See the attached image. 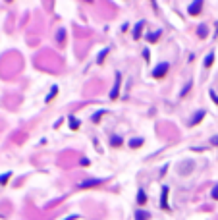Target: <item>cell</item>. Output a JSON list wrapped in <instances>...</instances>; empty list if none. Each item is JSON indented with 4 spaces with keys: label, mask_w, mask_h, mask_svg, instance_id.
Wrapping results in <instances>:
<instances>
[{
    "label": "cell",
    "mask_w": 218,
    "mask_h": 220,
    "mask_svg": "<svg viewBox=\"0 0 218 220\" xmlns=\"http://www.w3.org/2000/svg\"><path fill=\"white\" fill-rule=\"evenodd\" d=\"M158 37H160V31L149 33V35H147V41H149V43H154V41H156V39H158Z\"/></svg>",
    "instance_id": "13"
},
{
    "label": "cell",
    "mask_w": 218,
    "mask_h": 220,
    "mask_svg": "<svg viewBox=\"0 0 218 220\" xmlns=\"http://www.w3.org/2000/svg\"><path fill=\"white\" fill-rule=\"evenodd\" d=\"M160 205H162V209H168V187L166 185L162 187V199H160Z\"/></svg>",
    "instance_id": "6"
},
{
    "label": "cell",
    "mask_w": 218,
    "mask_h": 220,
    "mask_svg": "<svg viewBox=\"0 0 218 220\" xmlns=\"http://www.w3.org/2000/svg\"><path fill=\"white\" fill-rule=\"evenodd\" d=\"M189 87H191V81H187V85L183 87V91H181V97H185L187 93H189Z\"/></svg>",
    "instance_id": "19"
},
{
    "label": "cell",
    "mask_w": 218,
    "mask_h": 220,
    "mask_svg": "<svg viewBox=\"0 0 218 220\" xmlns=\"http://www.w3.org/2000/svg\"><path fill=\"white\" fill-rule=\"evenodd\" d=\"M212 62H214V54L210 52V54H207V58H205V68H210Z\"/></svg>",
    "instance_id": "12"
},
{
    "label": "cell",
    "mask_w": 218,
    "mask_h": 220,
    "mask_svg": "<svg viewBox=\"0 0 218 220\" xmlns=\"http://www.w3.org/2000/svg\"><path fill=\"white\" fill-rule=\"evenodd\" d=\"M210 143H212V145H218V135H214V137L210 139Z\"/></svg>",
    "instance_id": "24"
},
{
    "label": "cell",
    "mask_w": 218,
    "mask_h": 220,
    "mask_svg": "<svg viewBox=\"0 0 218 220\" xmlns=\"http://www.w3.org/2000/svg\"><path fill=\"white\" fill-rule=\"evenodd\" d=\"M70 128H71V129H77V128H79V122L74 118V116H70Z\"/></svg>",
    "instance_id": "15"
},
{
    "label": "cell",
    "mask_w": 218,
    "mask_h": 220,
    "mask_svg": "<svg viewBox=\"0 0 218 220\" xmlns=\"http://www.w3.org/2000/svg\"><path fill=\"white\" fill-rule=\"evenodd\" d=\"M212 199H218V183L214 185V189H212Z\"/></svg>",
    "instance_id": "22"
},
{
    "label": "cell",
    "mask_w": 218,
    "mask_h": 220,
    "mask_svg": "<svg viewBox=\"0 0 218 220\" xmlns=\"http://www.w3.org/2000/svg\"><path fill=\"white\" fill-rule=\"evenodd\" d=\"M143 58H145V60H149V50H147V48L143 50Z\"/></svg>",
    "instance_id": "26"
},
{
    "label": "cell",
    "mask_w": 218,
    "mask_h": 220,
    "mask_svg": "<svg viewBox=\"0 0 218 220\" xmlns=\"http://www.w3.org/2000/svg\"><path fill=\"white\" fill-rule=\"evenodd\" d=\"M209 95H210V99H212V101H214V102H216V104H218V95H216V93H214V91H210Z\"/></svg>",
    "instance_id": "21"
},
{
    "label": "cell",
    "mask_w": 218,
    "mask_h": 220,
    "mask_svg": "<svg viewBox=\"0 0 218 220\" xmlns=\"http://www.w3.org/2000/svg\"><path fill=\"white\" fill-rule=\"evenodd\" d=\"M197 33H199V37H201V39H205L209 31H207V27H205V25H201V27H199V31H197Z\"/></svg>",
    "instance_id": "17"
},
{
    "label": "cell",
    "mask_w": 218,
    "mask_h": 220,
    "mask_svg": "<svg viewBox=\"0 0 218 220\" xmlns=\"http://www.w3.org/2000/svg\"><path fill=\"white\" fill-rule=\"evenodd\" d=\"M64 37H66V33H64V31H58V41H62Z\"/></svg>",
    "instance_id": "23"
},
{
    "label": "cell",
    "mask_w": 218,
    "mask_h": 220,
    "mask_svg": "<svg viewBox=\"0 0 218 220\" xmlns=\"http://www.w3.org/2000/svg\"><path fill=\"white\" fill-rule=\"evenodd\" d=\"M110 145L112 147H120V145H124V139H122L120 135H112L110 137Z\"/></svg>",
    "instance_id": "7"
},
{
    "label": "cell",
    "mask_w": 218,
    "mask_h": 220,
    "mask_svg": "<svg viewBox=\"0 0 218 220\" xmlns=\"http://www.w3.org/2000/svg\"><path fill=\"white\" fill-rule=\"evenodd\" d=\"M168 70H170V64H168V62H162V64H158L156 68L153 70V77H154V79H160V77H164Z\"/></svg>",
    "instance_id": "1"
},
{
    "label": "cell",
    "mask_w": 218,
    "mask_h": 220,
    "mask_svg": "<svg viewBox=\"0 0 218 220\" xmlns=\"http://www.w3.org/2000/svg\"><path fill=\"white\" fill-rule=\"evenodd\" d=\"M145 201H147L145 191H141V189H139V193H137V203H139V205H145Z\"/></svg>",
    "instance_id": "14"
},
{
    "label": "cell",
    "mask_w": 218,
    "mask_h": 220,
    "mask_svg": "<svg viewBox=\"0 0 218 220\" xmlns=\"http://www.w3.org/2000/svg\"><path fill=\"white\" fill-rule=\"evenodd\" d=\"M81 166H89V160H87V158H81Z\"/></svg>",
    "instance_id": "25"
},
{
    "label": "cell",
    "mask_w": 218,
    "mask_h": 220,
    "mask_svg": "<svg viewBox=\"0 0 218 220\" xmlns=\"http://www.w3.org/2000/svg\"><path fill=\"white\" fill-rule=\"evenodd\" d=\"M98 183H102V180H87V182H81L77 187H79V189H85V187H93V185H98Z\"/></svg>",
    "instance_id": "5"
},
{
    "label": "cell",
    "mask_w": 218,
    "mask_h": 220,
    "mask_svg": "<svg viewBox=\"0 0 218 220\" xmlns=\"http://www.w3.org/2000/svg\"><path fill=\"white\" fill-rule=\"evenodd\" d=\"M120 79H122V73L116 72V83H114V87H112L110 91V99L114 101V99H118V91H120Z\"/></svg>",
    "instance_id": "2"
},
{
    "label": "cell",
    "mask_w": 218,
    "mask_h": 220,
    "mask_svg": "<svg viewBox=\"0 0 218 220\" xmlns=\"http://www.w3.org/2000/svg\"><path fill=\"white\" fill-rule=\"evenodd\" d=\"M8 178H10V172H8V174H4V176H0V183H6V182H8Z\"/></svg>",
    "instance_id": "20"
},
{
    "label": "cell",
    "mask_w": 218,
    "mask_h": 220,
    "mask_svg": "<svg viewBox=\"0 0 218 220\" xmlns=\"http://www.w3.org/2000/svg\"><path fill=\"white\" fill-rule=\"evenodd\" d=\"M102 114H106V110H98L97 114H93V118H91V120H93V122H98V120H101V116H102Z\"/></svg>",
    "instance_id": "16"
},
{
    "label": "cell",
    "mask_w": 218,
    "mask_h": 220,
    "mask_svg": "<svg viewBox=\"0 0 218 220\" xmlns=\"http://www.w3.org/2000/svg\"><path fill=\"white\" fill-rule=\"evenodd\" d=\"M187 10H189V14H191V16H197L201 10H203V2H199V0H197V2H191Z\"/></svg>",
    "instance_id": "3"
},
{
    "label": "cell",
    "mask_w": 218,
    "mask_h": 220,
    "mask_svg": "<svg viewBox=\"0 0 218 220\" xmlns=\"http://www.w3.org/2000/svg\"><path fill=\"white\" fill-rule=\"evenodd\" d=\"M106 54H108V50L104 48V50H102L101 54H98V58H97V62H98V64H102V62H104V56H106Z\"/></svg>",
    "instance_id": "18"
},
{
    "label": "cell",
    "mask_w": 218,
    "mask_h": 220,
    "mask_svg": "<svg viewBox=\"0 0 218 220\" xmlns=\"http://www.w3.org/2000/svg\"><path fill=\"white\" fill-rule=\"evenodd\" d=\"M143 25H145V21H139L137 25H135V29H133V39H139V35H141V29H143Z\"/></svg>",
    "instance_id": "8"
},
{
    "label": "cell",
    "mask_w": 218,
    "mask_h": 220,
    "mask_svg": "<svg viewBox=\"0 0 218 220\" xmlns=\"http://www.w3.org/2000/svg\"><path fill=\"white\" fill-rule=\"evenodd\" d=\"M205 118V110H197V112H195L193 114V118L189 120V126H195V124H199L201 120Z\"/></svg>",
    "instance_id": "4"
},
{
    "label": "cell",
    "mask_w": 218,
    "mask_h": 220,
    "mask_svg": "<svg viewBox=\"0 0 218 220\" xmlns=\"http://www.w3.org/2000/svg\"><path fill=\"white\" fill-rule=\"evenodd\" d=\"M135 220H149V212L147 211H137L135 212Z\"/></svg>",
    "instance_id": "10"
},
{
    "label": "cell",
    "mask_w": 218,
    "mask_h": 220,
    "mask_svg": "<svg viewBox=\"0 0 218 220\" xmlns=\"http://www.w3.org/2000/svg\"><path fill=\"white\" fill-rule=\"evenodd\" d=\"M56 93H58V87H56V85H54V87L50 89V93H48V95H47V99H45V101H47V102H50L52 99H54V97H56Z\"/></svg>",
    "instance_id": "11"
},
{
    "label": "cell",
    "mask_w": 218,
    "mask_h": 220,
    "mask_svg": "<svg viewBox=\"0 0 218 220\" xmlns=\"http://www.w3.org/2000/svg\"><path fill=\"white\" fill-rule=\"evenodd\" d=\"M141 145H143V139H141V137H133V139L130 141V147H131V149H137V147H141Z\"/></svg>",
    "instance_id": "9"
}]
</instances>
